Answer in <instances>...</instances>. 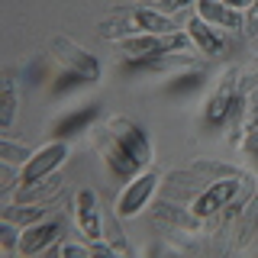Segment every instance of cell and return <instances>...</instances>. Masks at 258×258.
<instances>
[{"instance_id": "6da1fadb", "label": "cell", "mask_w": 258, "mask_h": 258, "mask_svg": "<svg viewBox=\"0 0 258 258\" xmlns=\"http://www.w3.org/2000/svg\"><path fill=\"white\" fill-rule=\"evenodd\" d=\"M239 184H242V174H232V177H220V181H213L197 200H194V213H197L200 220H207V216L220 213L223 207L232 204V197H236Z\"/></svg>"}, {"instance_id": "7a4b0ae2", "label": "cell", "mask_w": 258, "mask_h": 258, "mask_svg": "<svg viewBox=\"0 0 258 258\" xmlns=\"http://www.w3.org/2000/svg\"><path fill=\"white\" fill-rule=\"evenodd\" d=\"M64 158H68V145H64V142H48V145H42V149L32 152V158L23 165L20 184H29V181H39V177H45V174H55Z\"/></svg>"}, {"instance_id": "3957f363", "label": "cell", "mask_w": 258, "mask_h": 258, "mask_svg": "<svg viewBox=\"0 0 258 258\" xmlns=\"http://www.w3.org/2000/svg\"><path fill=\"white\" fill-rule=\"evenodd\" d=\"M58 239H61V220H39V223L26 226V229L20 232L16 252L20 255H39V252H45V248H52Z\"/></svg>"}, {"instance_id": "277c9868", "label": "cell", "mask_w": 258, "mask_h": 258, "mask_svg": "<svg viewBox=\"0 0 258 258\" xmlns=\"http://www.w3.org/2000/svg\"><path fill=\"white\" fill-rule=\"evenodd\" d=\"M155 184H158L155 171H142L136 181H129V187L119 194V200H116V213L119 216H136L145 204H149L152 194H155Z\"/></svg>"}, {"instance_id": "5b68a950", "label": "cell", "mask_w": 258, "mask_h": 258, "mask_svg": "<svg viewBox=\"0 0 258 258\" xmlns=\"http://www.w3.org/2000/svg\"><path fill=\"white\" fill-rule=\"evenodd\" d=\"M52 48H55V55H58V58L68 64V71H78L81 78L97 81L100 68H97V61H94V58H91V55H87L78 42H71L68 36H55V39H52Z\"/></svg>"}, {"instance_id": "8992f818", "label": "cell", "mask_w": 258, "mask_h": 258, "mask_svg": "<svg viewBox=\"0 0 258 258\" xmlns=\"http://www.w3.org/2000/svg\"><path fill=\"white\" fill-rule=\"evenodd\" d=\"M119 52H123L129 61H149V58H158V55L171 52V36H152V32L129 36V39H123Z\"/></svg>"}, {"instance_id": "52a82bcc", "label": "cell", "mask_w": 258, "mask_h": 258, "mask_svg": "<svg viewBox=\"0 0 258 258\" xmlns=\"http://www.w3.org/2000/svg\"><path fill=\"white\" fill-rule=\"evenodd\" d=\"M107 129H110V133H113L119 142L126 145L129 152H133L136 158L142 161V165H149V158H152V149H149V139L142 136V129L136 126V123H129V119H123V116H113L110 123H107Z\"/></svg>"}, {"instance_id": "ba28073f", "label": "cell", "mask_w": 258, "mask_h": 258, "mask_svg": "<svg viewBox=\"0 0 258 258\" xmlns=\"http://www.w3.org/2000/svg\"><path fill=\"white\" fill-rule=\"evenodd\" d=\"M210 187V181L207 177H200L194 168H187V171H171L168 174V181H165V197L171 200V197H181V200H197L200 194H204Z\"/></svg>"}, {"instance_id": "9c48e42d", "label": "cell", "mask_w": 258, "mask_h": 258, "mask_svg": "<svg viewBox=\"0 0 258 258\" xmlns=\"http://www.w3.org/2000/svg\"><path fill=\"white\" fill-rule=\"evenodd\" d=\"M61 184H64L61 174H45L39 181L20 184V190L13 194V204H45V200H52L61 190Z\"/></svg>"}, {"instance_id": "30bf717a", "label": "cell", "mask_w": 258, "mask_h": 258, "mask_svg": "<svg viewBox=\"0 0 258 258\" xmlns=\"http://www.w3.org/2000/svg\"><path fill=\"white\" fill-rule=\"evenodd\" d=\"M78 226L84 232L87 242H100L103 239V223H100V210H97L94 190H81L78 194Z\"/></svg>"}, {"instance_id": "8fae6325", "label": "cell", "mask_w": 258, "mask_h": 258, "mask_svg": "<svg viewBox=\"0 0 258 258\" xmlns=\"http://www.w3.org/2000/svg\"><path fill=\"white\" fill-rule=\"evenodd\" d=\"M197 16L210 26H223V29H242V23H245V16L226 7L223 0H197Z\"/></svg>"}, {"instance_id": "7c38bea8", "label": "cell", "mask_w": 258, "mask_h": 258, "mask_svg": "<svg viewBox=\"0 0 258 258\" xmlns=\"http://www.w3.org/2000/svg\"><path fill=\"white\" fill-rule=\"evenodd\" d=\"M100 145H103V155H107L110 168H113V171H116V174H136V171H139V168H142V161L136 158L133 152H129L126 145H123V142L116 139V136L110 133V129H107V133H103Z\"/></svg>"}, {"instance_id": "4fadbf2b", "label": "cell", "mask_w": 258, "mask_h": 258, "mask_svg": "<svg viewBox=\"0 0 258 258\" xmlns=\"http://www.w3.org/2000/svg\"><path fill=\"white\" fill-rule=\"evenodd\" d=\"M155 220L161 223H168V226H177V229H197V223H200V216L194 213V210H184V207H177L174 200H158L155 207Z\"/></svg>"}, {"instance_id": "5bb4252c", "label": "cell", "mask_w": 258, "mask_h": 258, "mask_svg": "<svg viewBox=\"0 0 258 258\" xmlns=\"http://www.w3.org/2000/svg\"><path fill=\"white\" fill-rule=\"evenodd\" d=\"M232 97H236V75H226L223 87L213 94V100L207 103V123L220 126L223 119L229 116V110H232Z\"/></svg>"}, {"instance_id": "9a60e30c", "label": "cell", "mask_w": 258, "mask_h": 258, "mask_svg": "<svg viewBox=\"0 0 258 258\" xmlns=\"http://www.w3.org/2000/svg\"><path fill=\"white\" fill-rule=\"evenodd\" d=\"M136 23H139V29L142 32H152V36H174L177 26H174V20H168L161 10H136Z\"/></svg>"}, {"instance_id": "2e32d148", "label": "cell", "mask_w": 258, "mask_h": 258, "mask_svg": "<svg viewBox=\"0 0 258 258\" xmlns=\"http://www.w3.org/2000/svg\"><path fill=\"white\" fill-rule=\"evenodd\" d=\"M187 36L200 45V52H207V55H216V52H220V45H223L220 36L213 32V26H210V23H204L200 16L187 23Z\"/></svg>"}, {"instance_id": "e0dca14e", "label": "cell", "mask_w": 258, "mask_h": 258, "mask_svg": "<svg viewBox=\"0 0 258 258\" xmlns=\"http://www.w3.org/2000/svg\"><path fill=\"white\" fill-rule=\"evenodd\" d=\"M100 223H103V239H107V245L113 248V252H116V255H133L129 239L123 236V229H119L116 216H113L110 210H103V213H100Z\"/></svg>"}, {"instance_id": "ac0fdd59", "label": "cell", "mask_w": 258, "mask_h": 258, "mask_svg": "<svg viewBox=\"0 0 258 258\" xmlns=\"http://www.w3.org/2000/svg\"><path fill=\"white\" fill-rule=\"evenodd\" d=\"M45 216V207H39V204H10V207H4V220H10L16 226H32V223H39Z\"/></svg>"}, {"instance_id": "d6986e66", "label": "cell", "mask_w": 258, "mask_h": 258, "mask_svg": "<svg viewBox=\"0 0 258 258\" xmlns=\"http://www.w3.org/2000/svg\"><path fill=\"white\" fill-rule=\"evenodd\" d=\"M136 29H139V23H136V16H110V20L100 23V36L103 39H129L136 36Z\"/></svg>"}, {"instance_id": "ffe728a7", "label": "cell", "mask_w": 258, "mask_h": 258, "mask_svg": "<svg viewBox=\"0 0 258 258\" xmlns=\"http://www.w3.org/2000/svg\"><path fill=\"white\" fill-rule=\"evenodd\" d=\"M13 116H16V91H13V75L7 71L4 75V94H0V126L10 129Z\"/></svg>"}, {"instance_id": "44dd1931", "label": "cell", "mask_w": 258, "mask_h": 258, "mask_svg": "<svg viewBox=\"0 0 258 258\" xmlns=\"http://www.w3.org/2000/svg\"><path fill=\"white\" fill-rule=\"evenodd\" d=\"M29 158H32V152L26 149V145H16L10 139L0 142V161H10V165H26Z\"/></svg>"}, {"instance_id": "7402d4cb", "label": "cell", "mask_w": 258, "mask_h": 258, "mask_svg": "<svg viewBox=\"0 0 258 258\" xmlns=\"http://www.w3.org/2000/svg\"><path fill=\"white\" fill-rule=\"evenodd\" d=\"M194 171H197L200 177H207V181H220V177H232L236 171L232 168H226V165H216V161H194Z\"/></svg>"}, {"instance_id": "603a6c76", "label": "cell", "mask_w": 258, "mask_h": 258, "mask_svg": "<svg viewBox=\"0 0 258 258\" xmlns=\"http://www.w3.org/2000/svg\"><path fill=\"white\" fill-rule=\"evenodd\" d=\"M252 129H258V91L248 94L245 113H242V133H252Z\"/></svg>"}, {"instance_id": "cb8c5ba5", "label": "cell", "mask_w": 258, "mask_h": 258, "mask_svg": "<svg viewBox=\"0 0 258 258\" xmlns=\"http://www.w3.org/2000/svg\"><path fill=\"white\" fill-rule=\"evenodd\" d=\"M255 223H258V200H252L245 210V220H242V236H239V245H245L248 239H252V232H255Z\"/></svg>"}, {"instance_id": "d4e9b609", "label": "cell", "mask_w": 258, "mask_h": 258, "mask_svg": "<svg viewBox=\"0 0 258 258\" xmlns=\"http://www.w3.org/2000/svg\"><path fill=\"white\" fill-rule=\"evenodd\" d=\"M242 32H245V36H258V0H255L252 7H248L245 23H242Z\"/></svg>"}, {"instance_id": "484cf974", "label": "cell", "mask_w": 258, "mask_h": 258, "mask_svg": "<svg viewBox=\"0 0 258 258\" xmlns=\"http://www.w3.org/2000/svg\"><path fill=\"white\" fill-rule=\"evenodd\" d=\"M0 177H4V181H0V190L10 194L13 184H16V174H13V165H10V161H0Z\"/></svg>"}, {"instance_id": "4316f807", "label": "cell", "mask_w": 258, "mask_h": 258, "mask_svg": "<svg viewBox=\"0 0 258 258\" xmlns=\"http://www.w3.org/2000/svg\"><path fill=\"white\" fill-rule=\"evenodd\" d=\"M0 239H4V252H13V245H20L16 242V229L10 220H4V226H0Z\"/></svg>"}, {"instance_id": "83f0119b", "label": "cell", "mask_w": 258, "mask_h": 258, "mask_svg": "<svg viewBox=\"0 0 258 258\" xmlns=\"http://www.w3.org/2000/svg\"><path fill=\"white\" fill-rule=\"evenodd\" d=\"M190 0H155V10L161 13H174V10H184Z\"/></svg>"}, {"instance_id": "f1b7e54d", "label": "cell", "mask_w": 258, "mask_h": 258, "mask_svg": "<svg viewBox=\"0 0 258 258\" xmlns=\"http://www.w3.org/2000/svg\"><path fill=\"white\" fill-rule=\"evenodd\" d=\"M91 116H94V110L81 113V116H71V119H64V123H61V129H64V133H71V129H75V126H84V123H87V119H91Z\"/></svg>"}, {"instance_id": "f546056e", "label": "cell", "mask_w": 258, "mask_h": 258, "mask_svg": "<svg viewBox=\"0 0 258 258\" xmlns=\"http://www.w3.org/2000/svg\"><path fill=\"white\" fill-rule=\"evenodd\" d=\"M245 152H248V155H258V129H252V133H248V139H245Z\"/></svg>"}, {"instance_id": "4dcf8cb0", "label": "cell", "mask_w": 258, "mask_h": 258, "mask_svg": "<svg viewBox=\"0 0 258 258\" xmlns=\"http://www.w3.org/2000/svg\"><path fill=\"white\" fill-rule=\"evenodd\" d=\"M223 4H226V7H232V10H248L255 0H223Z\"/></svg>"}, {"instance_id": "1f68e13d", "label": "cell", "mask_w": 258, "mask_h": 258, "mask_svg": "<svg viewBox=\"0 0 258 258\" xmlns=\"http://www.w3.org/2000/svg\"><path fill=\"white\" fill-rule=\"evenodd\" d=\"M61 255H78V258H81V255H91V248H81V245H64V248H61Z\"/></svg>"}]
</instances>
